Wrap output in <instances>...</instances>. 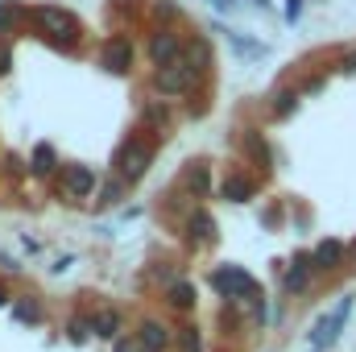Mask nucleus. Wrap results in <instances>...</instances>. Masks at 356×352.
<instances>
[{
    "label": "nucleus",
    "mask_w": 356,
    "mask_h": 352,
    "mask_svg": "<svg viewBox=\"0 0 356 352\" xmlns=\"http://www.w3.org/2000/svg\"><path fill=\"white\" fill-rule=\"evenodd\" d=\"M220 199L224 203H249L253 195H257V178L253 175H245V170H228V175L220 178Z\"/></svg>",
    "instance_id": "obj_12"
},
{
    "label": "nucleus",
    "mask_w": 356,
    "mask_h": 352,
    "mask_svg": "<svg viewBox=\"0 0 356 352\" xmlns=\"http://www.w3.org/2000/svg\"><path fill=\"white\" fill-rule=\"evenodd\" d=\"M211 4H216L220 13H232V8H236V0H211Z\"/></svg>",
    "instance_id": "obj_37"
},
{
    "label": "nucleus",
    "mask_w": 356,
    "mask_h": 352,
    "mask_svg": "<svg viewBox=\"0 0 356 352\" xmlns=\"http://www.w3.org/2000/svg\"><path fill=\"white\" fill-rule=\"evenodd\" d=\"M182 58H186L195 71H207V67H211V46H207V38L195 33L191 42H182Z\"/></svg>",
    "instance_id": "obj_22"
},
{
    "label": "nucleus",
    "mask_w": 356,
    "mask_h": 352,
    "mask_svg": "<svg viewBox=\"0 0 356 352\" xmlns=\"http://www.w3.org/2000/svg\"><path fill=\"white\" fill-rule=\"evenodd\" d=\"M0 269H4V273H21V265L13 262V257H8L4 249H0Z\"/></svg>",
    "instance_id": "obj_32"
},
{
    "label": "nucleus",
    "mask_w": 356,
    "mask_h": 352,
    "mask_svg": "<svg viewBox=\"0 0 356 352\" xmlns=\"http://www.w3.org/2000/svg\"><path fill=\"white\" fill-rule=\"evenodd\" d=\"M112 352H137V340L133 336H120V340H112Z\"/></svg>",
    "instance_id": "obj_30"
},
{
    "label": "nucleus",
    "mask_w": 356,
    "mask_h": 352,
    "mask_svg": "<svg viewBox=\"0 0 356 352\" xmlns=\"http://www.w3.org/2000/svg\"><path fill=\"white\" fill-rule=\"evenodd\" d=\"M302 17V0H286V21H298Z\"/></svg>",
    "instance_id": "obj_31"
},
{
    "label": "nucleus",
    "mask_w": 356,
    "mask_h": 352,
    "mask_svg": "<svg viewBox=\"0 0 356 352\" xmlns=\"http://www.w3.org/2000/svg\"><path fill=\"white\" fill-rule=\"evenodd\" d=\"M182 186L191 191V199H207V195H211V170H207L203 162L186 166V170H182Z\"/></svg>",
    "instance_id": "obj_19"
},
{
    "label": "nucleus",
    "mask_w": 356,
    "mask_h": 352,
    "mask_svg": "<svg viewBox=\"0 0 356 352\" xmlns=\"http://www.w3.org/2000/svg\"><path fill=\"white\" fill-rule=\"evenodd\" d=\"M8 63H13V54H8V46H0V75L8 71Z\"/></svg>",
    "instance_id": "obj_35"
},
{
    "label": "nucleus",
    "mask_w": 356,
    "mask_h": 352,
    "mask_svg": "<svg viewBox=\"0 0 356 352\" xmlns=\"http://www.w3.org/2000/svg\"><path fill=\"white\" fill-rule=\"evenodd\" d=\"M241 150L253 158V166H261V170L273 166V150H269V141L257 133V129H245V133H241Z\"/></svg>",
    "instance_id": "obj_16"
},
{
    "label": "nucleus",
    "mask_w": 356,
    "mask_h": 352,
    "mask_svg": "<svg viewBox=\"0 0 356 352\" xmlns=\"http://www.w3.org/2000/svg\"><path fill=\"white\" fill-rule=\"evenodd\" d=\"M133 340H137V352H166L175 344V328L162 323V319H141Z\"/></svg>",
    "instance_id": "obj_9"
},
{
    "label": "nucleus",
    "mask_w": 356,
    "mask_h": 352,
    "mask_svg": "<svg viewBox=\"0 0 356 352\" xmlns=\"http://www.w3.org/2000/svg\"><path fill=\"white\" fill-rule=\"evenodd\" d=\"M145 120H154V125L162 129V125L170 120V112H166V104H162V99H149V104H145Z\"/></svg>",
    "instance_id": "obj_28"
},
{
    "label": "nucleus",
    "mask_w": 356,
    "mask_h": 352,
    "mask_svg": "<svg viewBox=\"0 0 356 352\" xmlns=\"http://www.w3.org/2000/svg\"><path fill=\"white\" fill-rule=\"evenodd\" d=\"M253 4H261V8H269V0H253Z\"/></svg>",
    "instance_id": "obj_39"
},
{
    "label": "nucleus",
    "mask_w": 356,
    "mask_h": 352,
    "mask_svg": "<svg viewBox=\"0 0 356 352\" xmlns=\"http://www.w3.org/2000/svg\"><path fill=\"white\" fill-rule=\"evenodd\" d=\"M344 262H348V245L336 241V237H323V241L311 249V265H315V273H336V269H344Z\"/></svg>",
    "instance_id": "obj_11"
},
{
    "label": "nucleus",
    "mask_w": 356,
    "mask_h": 352,
    "mask_svg": "<svg viewBox=\"0 0 356 352\" xmlns=\"http://www.w3.org/2000/svg\"><path fill=\"white\" fill-rule=\"evenodd\" d=\"M149 63L162 71V67H175V63H182V38L175 33V25H158L154 33H149Z\"/></svg>",
    "instance_id": "obj_8"
},
{
    "label": "nucleus",
    "mask_w": 356,
    "mask_h": 352,
    "mask_svg": "<svg viewBox=\"0 0 356 352\" xmlns=\"http://www.w3.org/2000/svg\"><path fill=\"white\" fill-rule=\"evenodd\" d=\"M311 282H315V265H311V253H302V257H294V262L286 265V273H282V294H286V298H298V294L311 290Z\"/></svg>",
    "instance_id": "obj_10"
},
{
    "label": "nucleus",
    "mask_w": 356,
    "mask_h": 352,
    "mask_svg": "<svg viewBox=\"0 0 356 352\" xmlns=\"http://www.w3.org/2000/svg\"><path fill=\"white\" fill-rule=\"evenodd\" d=\"M154 13H158V17H166V21H178V4H175V0H158V4H154Z\"/></svg>",
    "instance_id": "obj_29"
},
{
    "label": "nucleus",
    "mask_w": 356,
    "mask_h": 352,
    "mask_svg": "<svg viewBox=\"0 0 356 352\" xmlns=\"http://www.w3.org/2000/svg\"><path fill=\"white\" fill-rule=\"evenodd\" d=\"M4 307H13V294H8V286L0 282V311H4Z\"/></svg>",
    "instance_id": "obj_36"
},
{
    "label": "nucleus",
    "mask_w": 356,
    "mask_h": 352,
    "mask_svg": "<svg viewBox=\"0 0 356 352\" xmlns=\"http://www.w3.org/2000/svg\"><path fill=\"white\" fill-rule=\"evenodd\" d=\"M133 58H137L133 38L112 33V38L99 42V67H104V71H112V75H129V71H133Z\"/></svg>",
    "instance_id": "obj_6"
},
{
    "label": "nucleus",
    "mask_w": 356,
    "mask_h": 352,
    "mask_svg": "<svg viewBox=\"0 0 356 352\" xmlns=\"http://www.w3.org/2000/svg\"><path fill=\"white\" fill-rule=\"evenodd\" d=\"M249 315H253V328H266V323H269V303H266V294H257V298L249 303Z\"/></svg>",
    "instance_id": "obj_27"
},
{
    "label": "nucleus",
    "mask_w": 356,
    "mask_h": 352,
    "mask_svg": "<svg viewBox=\"0 0 356 352\" xmlns=\"http://www.w3.org/2000/svg\"><path fill=\"white\" fill-rule=\"evenodd\" d=\"M13 319L17 323H29V328H38L42 319H46V311H42V298H33V294H21V298H13Z\"/></svg>",
    "instance_id": "obj_18"
},
{
    "label": "nucleus",
    "mask_w": 356,
    "mask_h": 352,
    "mask_svg": "<svg viewBox=\"0 0 356 352\" xmlns=\"http://www.w3.org/2000/svg\"><path fill=\"white\" fill-rule=\"evenodd\" d=\"M67 340H71V344L91 340V315H71V319H67Z\"/></svg>",
    "instance_id": "obj_26"
},
{
    "label": "nucleus",
    "mask_w": 356,
    "mask_h": 352,
    "mask_svg": "<svg viewBox=\"0 0 356 352\" xmlns=\"http://www.w3.org/2000/svg\"><path fill=\"white\" fill-rule=\"evenodd\" d=\"M207 282H211V290H216L224 303H253V298L261 294V282H257L245 265H216V269L207 273Z\"/></svg>",
    "instance_id": "obj_1"
},
{
    "label": "nucleus",
    "mask_w": 356,
    "mask_h": 352,
    "mask_svg": "<svg viewBox=\"0 0 356 352\" xmlns=\"http://www.w3.org/2000/svg\"><path fill=\"white\" fill-rule=\"evenodd\" d=\"M63 162H58V154H54V145H46V141H38L33 145V154H29V170L38 178H46V175H54Z\"/></svg>",
    "instance_id": "obj_20"
},
{
    "label": "nucleus",
    "mask_w": 356,
    "mask_h": 352,
    "mask_svg": "<svg viewBox=\"0 0 356 352\" xmlns=\"http://www.w3.org/2000/svg\"><path fill=\"white\" fill-rule=\"evenodd\" d=\"M25 17H29V8H17V4H8V0H4V4H0V38H8Z\"/></svg>",
    "instance_id": "obj_25"
},
{
    "label": "nucleus",
    "mask_w": 356,
    "mask_h": 352,
    "mask_svg": "<svg viewBox=\"0 0 356 352\" xmlns=\"http://www.w3.org/2000/svg\"><path fill=\"white\" fill-rule=\"evenodd\" d=\"M71 265H75V257H71V253H67V257H58V262L50 265V269H54V273H67V269H71Z\"/></svg>",
    "instance_id": "obj_33"
},
{
    "label": "nucleus",
    "mask_w": 356,
    "mask_h": 352,
    "mask_svg": "<svg viewBox=\"0 0 356 352\" xmlns=\"http://www.w3.org/2000/svg\"><path fill=\"white\" fill-rule=\"evenodd\" d=\"M166 307L170 311H195V303H199V286L191 282V278H178V282H170L166 286Z\"/></svg>",
    "instance_id": "obj_14"
},
{
    "label": "nucleus",
    "mask_w": 356,
    "mask_h": 352,
    "mask_svg": "<svg viewBox=\"0 0 356 352\" xmlns=\"http://www.w3.org/2000/svg\"><path fill=\"white\" fill-rule=\"evenodd\" d=\"M124 195H129V182H124L120 175L104 178V182L95 186V207H99V211H108V207H120V203H124Z\"/></svg>",
    "instance_id": "obj_17"
},
{
    "label": "nucleus",
    "mask_w": 356,
    "mask_h": 352,
    "mask_svg": "<svg viewBox=\"0 0 356 352\" xmlns=\"http://www.w3.org/2000/svg\"><path fill=\"white\" fill-rule=\"evenodd\" d=\"M348 257H356V241H353V245H348Z\"/></svg>",
    "instance_id": "obj_38"
},
{
    "label": "nucleus",
    "mask_w": 356,
    "mask_h": 352,
    "mask_svg": "<svg viewBox=\"0 0 356 352\" xmlns=\"http://www.w3.org/2000/svg\"><path fill=\"white\" fill-rule=\"evenodd\" d=\"M340 71H348V75H356V54H344V58H340Z\"/></svg>",
    "instance_id": "obj_34"
},
{
    "label": "nucleus",
    "mask_w": 356,
    "mask_h": 352,
    "mask_svg": "<svg viewBox=\"0 0 356 352\" xmlns=\"http://www.w3.org/2000/svg\"><path fill=\"white\" fill-rule=\"evenodd\" d=\"M175 349L178 352H203V332H199V323L175 328Z\"/></svg>",
    "instance_id": "obj_23"
},
{
    "label": "nucleus",
    "mask_w": 356,
    "mask_h": 352,
    "mask_svg": "<svg viewBox=\"0 0 356 352\" xmlns=\"http://www.w3.org/2000/svg\"><path fill=\"white\" fill-rule=\"evenodd\" d=\"M58 186H63L67 199H88V195H95V186H99V175H95V166L67 162V166H58Z\"/></svg>",
    "instance_id": "obj_7"
},
{
    "label": "nucleus",
    "mask_w": 356,
    "mask_h": 352,
    "mask_svg": "<svg viewBox=\"0 0 356 352\" xmlns=\"http://www.w3.org/2000/svg\"><path fill=\"white\" fill-rule=\"evenodd\" d=\"M353 307H356V298L353 294H344L327 315H319V323L311 328V352H327L336 340H340V332H344V323L353 319Z\"/></svg>",
    "instance_id": "obj_4"
},
{
    "label": "nucleus",
    "mask_w": 356,
    "mask_h": 352,
    "mask_svg": "<svg viewBox=\"0 0 356 352\" xmlns=\"http://www.w3.org/2000/svg\"><path fill=\"white\" fill-rule=\"evenodd\" d=\"M91 336L95 340H120L124 336V315L116 311V307H99V311H91Z\"/></svg>",
    "instance_id": "obj_13"
},
{
    "label": "nucleus",
    "mask_w": 356,
    "mask_h": 352,
    "mask_svg": "<svg viewBox=\"0 0 356 352\" xmlns=\"http://www.w3.org/2000/svg\"><path fill=\"white\" fill-rule=\"evenodd\" d=\"M149 166H154V145L141 141V137H129V141L116 150V158H112V175H120L129 186L149 175Z\"/></svg>",
    "instance_id": "obj_2"
},
{
    "label": "nucleus",
    "mask_w": 356,
    "mask_h": 352,
    "mask_svg": "<svg viewBox=\"0 0 356 352\" xmlns=\"http://www.w3.org/2000/svg\"><path fill=\"white\" fill-rule=\"evenodd\" d=\"M29 21H33L46 38H54V42H67V46L79 42V21H75L67 8H58V4H33V8H29Z\"/></svg>",
    "instance_id": "obj_3"
},
{
    "label": "nucleus",
    "mask_w": 356,
    "mask_h": 352,
    "mask_svg": "<svg viewBox=\"0 0 356 352\" xmlns=\"http://www.w3.org/2000/svg\"><path fill=\"white\" fill-rule=\"evenodd\" d=\"M224 38H228V46L236 50V54H245V58H266L269 50L261 46V42H249V38H241V33H232V29H220Z\"/></svg>",
    "instance_id": "obj_24"
},
{
    "label": "nucleus",
    "mask_w": 356,
    "mask_h": 352,
    "mask_svg": "<svg viewBox=\"0 0 356 352\" xmlns=\"http://www.w3.org/2000/svg\"><path fill=\"white\" fill-rule=\"evenodd\" d=\"M0 4H4V0H0Z\"/></svg>",
    "instance_id": "obj_40"
},
{
    "label": "nucleus",
    "mask_w": 356,
    "mask_h": 352,
    "mask_svg": "<svg viewBox=\"0 0 356 352\" xmlns=\"http://www.w3.org/2000/svg\"><path fill=\"white\" fill-rule=\"evenodd\" d=\"M199 75H203V71H195V67H191V63L182 58V63H175V67H162V71H154L149 88L158 91L162 99H178V95L195 91V83H199Z\"/></svg>",
    "instance_id": "obj_5"
},
{
    "label": "nucleus",
    "mask_w": 356,
    "mask_h": 352,
    "mask_svg": "<svg viewBox=\"0 0 356 352\" xmlns=\"http://www.w3.org/2000/svg\"><path fill=\"white\" fill-rule=\"evenodd\" d=\"M298 99H302V91L298 88H277L273 95H269V112H273L277 120H286V116L298 112Z\"/></svg>",
    "instance_id": "obj_21"
},
{
    "label": "nucleus",
    "mask_w": 356,
    "mask_h": 352,
    "mask_svg": "<svg viewBox=\"0 0 356 352\" xmlns=\"http://www.w3.org/2000/svg\"><path fill=\"white\" fill-rule=\"evenodd\" d=\"M186 232H191V241L211 245V241H216V216H211L207 207H191V216H186Z\"/></svg>",
    "instance_id": "obj_15"
}]
</instances>
